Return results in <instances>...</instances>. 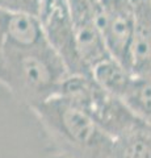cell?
<instances>
[{
    "instance_id": "3957f363",
    "label": "cell",
    "mask_w": 151,
    "mask_h": 158,
    "mask_svg": "<svg viewBox=\"0 0 151 158\" xmlns=\"http://www.w3.org/2000/svg\"><path fill=\"white\" fill-rule=\"evenodd\" d=\"M58 95L77 106L114 140L145 125L122 99L104 90L91 74H70Z\"/></svg>"
},
{
    "instance_id": "6da1fadb",
    "label": "cell",
    "mask_w": 151,
    "mask_h": 158,
    "mask_svg": "<svg viewBox=\"0 0 151 158\" xmlns=\"http://www.w3.org/2000/svg\"><path fill=\"white\" fill-rule=\"evenodd\" d=\"M54 146L66 158H109L114 138L77 106L57 95L32 107Z\"/></svg>"
},
{
    "instance_id": "4fadbf2b",
    "label": "cell",
    "mask_w": 151,
    "mask_h": 158,
    "mask_svg": "<svg viewBox=\"0 0 151 158\" xmlns=\"http://www.w3.org/2000/svg\"><path fill=\"white\" fill-rule=\"evenodd\" d=\"M6 6V0H0V8H4Z\"/></svg>"
},
{
    "instance_id": "9c48e42d",
    "label": "cell",
    "mask_w": 151,
    "mask_h": 158,
    "mask_svg": "<svg viewBox=\"0 0 151 158\" xmlns=\"http://www.w3.org/2000/svg\"><path fill=\"white\" fill-rule=\"evenodd\" d=\"M91 75L99 85L114 96L122 99L131 86L135 74L113 57H108L95 65Z\"/></svg>"
},
{
    "instance_id": "52a82bcc",
    "label": "cell",
    "mask_w": 151,
    "mask_h": 158,
    "mask_svg": "<svg viewBox=\"0 0 151 158\" xmlns=\"http://www.w3.org/2000/svg\"><path fill=\"white\" fill-rule=\"evenodd\" d=\"M3 29L7 49L25 50L49 44L37 15L3 8Z\"/></svg>"
},
{
    "instance_id": "277c9868",
    "label": "cell",
    "mask_w": 151,
    "mask_h": 158,
    "mask_svg": "<svg viewBox=\"0 0 151 158\" xmlns=\"http://www.w3.org/2000/svg\"><path fill=\"white\" fill-rule=\"evenodd\" d=\"M37 16L47 42L65 61L69 73L91 74L76 46L70 0H40Z\"/></svg>"
},
{
    "instance_id": "8fae6325",
    "label": "cell",
    "mask_w": 151,
    "mask_h": 158,
    "mask_svg": "<svg viewBox=\"0 0 151 158\" xmlns=\"http://www.w3.org/2000/svg\"><path fill=\"white\" fill-rule=\"evenodd\" d=\"M38 3H40V0H6L4 8L11 9V11H20L37 15Z\"/></svg>"
},
{
    "instance_id": "7a4b0ae2",
    "label": "cell",
    "mask_w": 151,
    "mask_h": 158,
    "mask_svg": "<svg viewBox=\"0 0 151 158\" xmlns=\"http://www.w3.org/2000/svg\"><path fill=\"white\" fill-rule=\"evenodd\" d=\"M69 75L65 61L50 44L25 50L6 48L3 85L29 108L57 96Z\"/></svg>"
},
{
    "instance_id": "30bf717a",
    "label": "cell",
    "mask_w": 151,
    "mask_h": 158,
    "mask_svg": "<svg viewBox=\"0 0 151 158\" xmlns=\"http://www.w3.org/2000/svg\"><path fill=\"white\" fill-rule=\"evenodd\" d=\"M109 158H151V129L143 125L116 138Z\"/></svg>"
},
{
    "instance_id": "7c38bea8",
    "label": "cell",
    "mask_w": 151,
    "mask_h": 158,
    "mask_svg": "<svg viewBox=\"0 0 151 158\" xmlns=\"http://www.w3.org/2000/svg\"><path fill=\"white\" fill-rule=\"evenodd\" d=\"M6 73V37L3 29V8H0V83H3Z\"/></svg>"
},
{
    "instance_id": "5b68a950",
    "label": "cell",
    "mask_w": 151,
    "mask_h": 158,
    "mask_svg": "<svg viewBox=\"0 0 151 158\" xmlns=\"http://www.w3.org/2000/svg\"><path fill=\"white\" fill-rule=\"evenodd\" d=\"M99 20L109 54L128 66L135 23L131 0H100Z\"/></svg>"
},
{
    "instance_id": "ba28073f",
    "label": "cell",
    "mask_w": 151,
    "mask_h": 158,
    "mask_svg": "<svg viewBox=\"0 0 151 158\" xmlns=\"http://www.w3.org/2000/svg\"><path fill=\"white\" fill-rule=\"evenodd\" d=\"M134 33L128 66L135 75L151 77V0H131Z\"/></svg>"
},
{
    "instance_id": "8992f818",
    "label": "cell",
    "mask_w": 151,
    "mask_h": 158,
    "mask_svg": "<svg viewBox=\"0 0 151 158\" xmlns=\"http://www.w3.org/2000/svg\"><path fill=\"white\" fill-rule=\"evenodd\" d=\"M99 8L100 0H70L76 46L89 71L103 59L112 57L101 33Z\"/></svg>"
}]
</instances>
